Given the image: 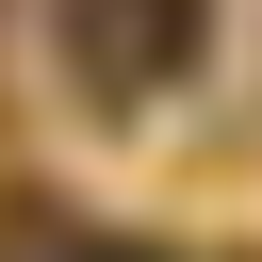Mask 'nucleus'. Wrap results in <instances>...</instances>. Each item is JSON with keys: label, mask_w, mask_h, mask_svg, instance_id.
<instances>
[{"label": "nucleus", "mask_w": 262, "mask_h": 262, "mask_svg": "<svg viewBox=\"0 0 262 262\" xmlns=\"http://www.w3.org/2000/svg\"><path fill=\"white\" fill-rule=\"evenodd\" d=\"M196 49H213V0H66V82H82L98 115L196 82Z\"/></svg>", "instance_id": "nucleus-1"}, {"label": "nucleus", "mask_w": 262, "mask_h": 262, "mask_svg": "<svg viewBox=\"0 0 262 262\" xmlns=\"http://www.w3.org/2000/svg\"><path fill=\"white\" fill-rule=\"evenodd\" d=\"M0 262H115V246H82L49 196H16V213H0Z\"/></svg>", "instance_id": "nucleus-2"}]
</instances>
